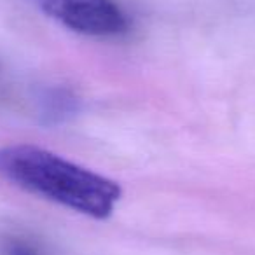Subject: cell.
I'll return each instance as SVG.
<instances>
[{
  "label": "cell",
  "instance_id": "cell-1",
  "mask_svg": "<svg viewBox=\"0 0 255 255\" xmlns=\"http://www.w3.org/2000/svg\"><path fill=\"white\" fill-rule=\"evenodd\" d=\"M0 177L93 219L112 215L123 196L117 182L30 143L0 147Z\"/></svg>",
  "mask_w": 255,
  "mask_h": 255
},
{
  "label": "cell",
  "instance_id": "cell-2",
  "mask_svg": "<svg viewBox=\"0 0 255 255\" xmlns=\"http://www.w3.org/2000/svg\"><path fill=\"white\" fill-rule=\"evenodd\" d=\"M51 19L88 37L126 33L128 18L114 0H32Z\"/></svg>",
  "mask_w": 255,
  "mask_h": 255
},
{
  "label": "cell",
  "instance_id": "cell-3",
  "mask_svg": "<svg viewBox=\"0 0 255 255\" xmlns=\"http://www.w3.org/2000/svg\"><path fill=\"white\" fill-rule=\"evenodd\" d=\"M79 110V98L67 88H51L39 100V116L44 124L65 123Z\"/></svg>",
  "mask_w": 255,
  "mask_h": 255
},
{
  "label": "cell",
  "instance_id": "cell-4",
  "mask_svg": "<svg viewBox=\"0 0 255 255\" xmlns=\"http://www.w3.org/2000/svg\"><path fill=\"white\" fill-rule=\"evenodd\" d=\"M0 255H46L37 241L32 238L21 236V234H12L5 236L0 241Z\"/></svg>",
  "mask_w": 255,
  "mask_h": 255
}]
</instances>
